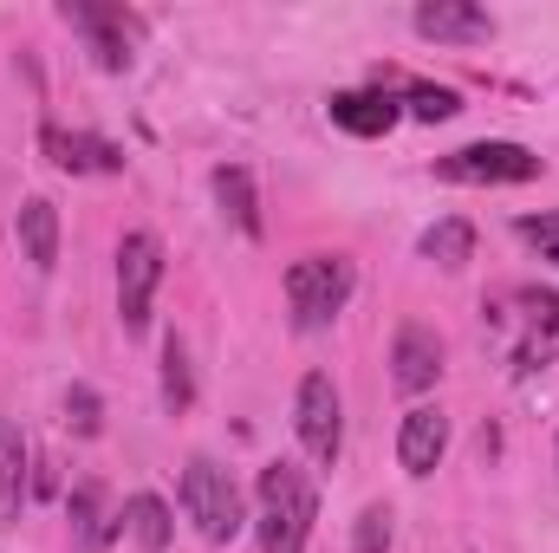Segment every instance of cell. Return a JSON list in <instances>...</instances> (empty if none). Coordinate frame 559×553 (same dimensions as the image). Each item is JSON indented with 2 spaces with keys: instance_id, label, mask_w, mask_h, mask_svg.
Listing matches in <instances>:
<instances>
[{
  "instance_id": "cell-1",
  "label": "cell",
  "mask_w": 559,
  "mask_h": 553,
  "mask_svg": "<svg viewBox=\"0 0 559 553\" xmlns=\"http://www.w3.org/2000/svg\"><path fill=\"white\" fill-rule=\"evenodd\" d=\"M254 502H261V515H254V521H261V553H306L312 521H319V495H312L306 469H293V462H267Z\"/></svg>"
},
{
  "instance_id": "cell-2",
  "label": "cell",
  "mask_w": 559,
  "mask_h": 553,
  "mask_svg": "<svg viewBox=\"0 0 559 553\" xmlns=\"http://www.w3.org/2000/svg\"><path fill=\"white\" fill-rule=\"evenodd\" d=\"M352 299V261L345 255H306L286 268V306H293V326L299 332H319L345 313Z\"/></svg>"
},
{
  "instance_id": "cell-3",
  "label": "cell",
  "mask_w": 559,
  "mask_h": 553,
  "mask_svg": "<svg viewBox=\"0 0 559 553\" xmlns=\"http://www.w3.org/2000/svg\"><path fill=\"white\" fill-rule=\"evenodd\" d=\"M182 515L195 521V534L209 548H228L241 534V489L228 482V469H215L209 456H195L182 469Z\"/></svg>"
},
{
  "instance_id": "cell-4",
  "label": "cell",
  "mask_w": 559,
  "mask_h": 553,
  "mask_svg": "<svg viewBox=\"0 0 559 553\" xmlns=\"http://www.w3.org/2000/svg\"><path fill=\"white\" fill-rule=\"evenodd\" d=\"M442 183H468V189H501V183H534L540 176V156L527 143L488 138V143H462L436 163Z\"/></svg>"
},
{
  "instance_id": "cell-5",
  "label": "cell",
  "mask_w": 559,
  "mask_h": 553,
  "mask_svg": "<svg viewBox=\"0 0 559 553\" xmlns=\"http://www.w3.org/2000/svg\"><path fill=\"white\" fill-rule=\"evenodd\" d=\"M156 286H163V242L150 228H131L118 242V319H124V332H150Z\"/></svg>"
},
{
  "instance_id": "cell-6",
  "label": "cell",
  "mask_w": 559,
  "mask_h": 553,
  "mask_svg": "<svg viewBox=\"0 0 559 553\" xmlns=\"http://www.w3.org/2000/svg\"><path fill=\"white\" fill-rule=\"evenodd\" d=\"M293 423H299L306 456H312L319 469H332V462H338V449H345V404H338V385H332L325 372H306V378H299Z\"/></svg>"
},
{
  "instance_id": "cell-7",
  "label": "cell",
  "mask_w": 559,
  "mask_h": 553,
  "mask_svg": "<svg viewBox=\"0 0 559 553\" xmlns=\"http://www.w3.org/2000/svg\"><path fill=\"white\" fill-rule=\"evenodd\" d=\"M59 13H66V26H79V33L92 39V59H98L105 72H124V66H131L138 33H143L138 13H124V7H85V0H66Z\"/></svg>"
},
{
  "instance_id": "cell-8",
  "label": "cell",
  "mask_w": 559,
  "mask_h": 553,
  "mask_svg": "<svg viewBox=\"0 0 559 553\" xmlns=\"http://www.w3.org/2000/svg\"><path fill=\"white\" fill-rule=\"evenodd\" d=\"M521 306V339H514V372H540L559 358V293H540V286H521L514 293Z\"/></svg>"
},
{
  "instance_id": "cell-9",
  "label": "cell",
  "mask_w": 559,
  "mask_h": 553,
  "mask_svg": "<svg viewBox=\"0 0 559 553\" xmlns=\"http://www.w3.org/2000/svg\"><path fill=\"white\" fill-rule=\"evenodd\" d=\"M39 150H46L59 169H72V176H118V169H124V150L111 138H92V131H59V125H46V131H39Z\"/></svg>"
},
{
  "instance_id": "cell-10",
  "label": "cell",
  "mask_w": 559,
  "mask_h": 553,
  "mask_svg": "<svg viewBox=\"0 0 559 553\" xmlns=\"http://www.w3.org/2000/svg\"><path fill=\"white\" fill-rule=\"evenodd\" d=\"M417 33L423 39H449V46H475V39H495V13L475 7V0H423Z\"/></svg>"
},
{
  "instance_id": "cell-11",
  "label": "cell",
  "mask_w": 559,
  "mask_h": 553,
  "mask_svg": "<svg viewBox=\"0 0 559 553\" xmlns=\"http://www.w3.org/2000/svg\"><path fill=\"white\" fill-rule=\"evenodd\" d=\"M391 378H397L404 398H423V391L442 378V339H436L429 326H404V332H397V345H391Z\"/></svg>"
},
{
  "instance_id": "cell-12",
  "label": "cell",
  "mask_w": 559,
  "mask_h": 553,
  "mask_svg": "<svg viewBox=\"0 0 559 553\" xmlns=\"http://www.w3.org/2000/svg\"><path fill=\"white\" fill-rule=\"evenodd\" d=\"M442 449H449V416L436 411V404H417V411L404 416V430H397V462H404V475H429V469L442 462Z\"/></svg>"
},
{
  "instance_id": "cell-13",
  "label": "cell",
  "mask_w": 559,
  "mask_h": 553,
  "mask_svg": "<svg viewBox=\"0 0 559 553\" xmlns=\"http://www.w3.org/2000/svg\"><path fill=\"white\" fill-rule=\"evenodd\" d=\"M13 235H20V248H26V261H33L39 274L59 268V209H52L46 196H26V202L13 209Z\"/></svg>"
},
{
  "instance_id": "cell-14",
  "label": "cell",
  "mask_w": 559,
  "mask_h": 553,
  "mask_svg": "<svg viewBox=\"0 0 559 553\" xmlns=\"http://www.w3.org/2000/svg\"><path fill=\"white\" fill-rule=\"evenodd\" d=\"M332 125L352 138H384L397 125V98L391 92H338L332 98Z\"/></svg>"
},
{
  "instance_id": "cell-15",
  "label": "cell",
  "mask_w": 559,
  "mask_h": 553,
  "mask_svg": "<svg viewBox=\"0 0 559 553\" xmlns=\"http://www.w3.org/2000/svg\"><path fill=\"white\" fill-rule=\"evenodd\" d=\"M118 528H124V515H111L105 489H98V482H79V489H72V534H79V548H92V553L111 548Z\"/></svg>"
},
{
  "instance_id": "cell-16",
  "label": "cell",
  "mask_w": 559,
  "mask_h": 553,
  "mask_svg": "<svg viewBox=\"0 0 559 553\" xmlns=\"http://www.w3.org/2000/svg\"><path fill=\"white\" fill-rule=\"evenodd\" d=\"M215 202H222V215H228L248 242H261V196H254V176H248L241 163H222V169H215Z\"/></svg>"
},
{
  "instance_id": "cell-17",
  "label": "cell",
  "mask_w": 559,
  "mask_h": 553,
  "mask_svg": "<svg viewBox=\"0 0 559 553\" xmlns=\"http://www.w3.org/2000/svg\"><path fill=\"white\" fill-rule=\"evenodd\" d=\"M124 528H131V541H138L143 553H163L169 548V534H176L169 502H156V495H131V502H124Z\"/></svg>"
},
{
  "instance_id": "cell-18",
  "label": "cell",
  "mask_w": 559,
  "mask_h": 553,
  "mask_svg": "<svg viewBox=\"0 0 559 553\" xmlns=\"http://www.w3.org/2000/svg\"><path fill=\"white\" fill-rule=\"evenodd\" d=\"M26 502V443L13 423H0V515H13Z\"/></svg>"
},
{
  "instance_id": "cell-19",
  "label": "cell",
  "mask_w": 559,
  "mask_h": 553,
  "mask_svg": "<svg viewBox=\"0 0 559 553\" xmlns=\"http://www.w3.org/2000/svg\"><path fill=\"white\" fill-rule=\"evenodd\" d=\"M189 404H195V372H189L182 339H169V345H163V411L182 416Z\"/></svg>"
},
{
  "instance_id": "cell-20",
  "label": "cell",
  "mask_w": 559,
  "mask_h": 553,
  "mask_svg": "<svg viewBox=\"0 0 559 553\" xmlns=\"http://www.w3.org/2000/svg\"><path fill=\"white\" fill-rule=\"evenodd\" d=\"M468 255H475V228L468 222H436L423 235V261H436V268H462Z\"/></svg>"
},
{
  "instance_id": "cell-21",
  "label": "cell",
  "mask_w": 559,
  "mask_h": 553,
  "mask_svg": "<svg viewBox=\"0 0 559 553\" xmlns=\"http://www.w3.org/2000/svg\"><path fill=\"white\" fill-rule=\"evenodd\" d=\"M391 541H397L391 508H384V502H371V508L358 515V528H352V553H391Z\"/></svg>"
},
{
  "instance_id": "cell-22",
  "label": "cell",
  "mask_w": 559,
  "mask_h": 553,
  "mask_svg": "<svg viewBox=\"0 0 559 553\" xmlns=\"http://www.w3.org/2000/svg\"><path fill=\"white\" fill-rule=\"evenodd\" d=\"M455 111H462V98H455L449 85H411V118L442 125V118H455Z\"/></svg>"
},
{
  "instance_id": "cell-23",
  "label": "cell",
  "mask_w": 559,
  "mask_h": 553,
  "mask_svg": "<svg viewBox=\"0 0 559 553\" xmlns=\"http://www.w3.org/2000/svg\"><path fill=\"white\" fill-rule=\"evenodd\" d=\"M521 242L540 248V261L559 268V209H547V215H521Z\"/></svg>"
},
{
  "instance_id": "cell-24",
  "label": "cell",
  "mask_w": 559,
  "mask_h": 553,
  "mask_svg": "<svg viewBox=\"0 0 559 553\" xmlns=\"http://www.w3.org/2000/svg\"><path fill=\"white\" fill-rule=\"evenodd\" d=\"M66 423H72L79 436H98V423H105V404H98V391L72 385V391H66Z\"/></svg>"
},
{
  "instance_id": "cell-25",
  "label": "cell",
  "mask_w": 559,
  "mask_h": 553,
  "mask_svg": "<svg viewBox=\"0 0 559 553\" xmlns=\"http://www.w3.org/2000/svg\"><path fill=\"white\" fill-rule=\"evenodd\" d=\"M554 462H559V456H554Z\"/></svg>"
}]
</instances>
